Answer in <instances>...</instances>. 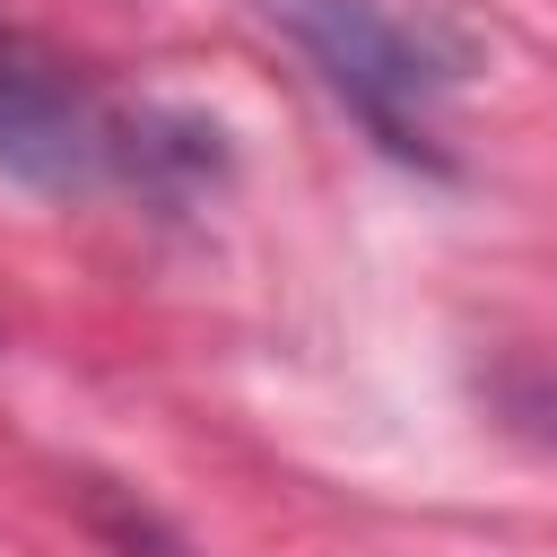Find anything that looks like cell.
<instances>
[{
    "mask_svg": "<svg viewBox=\"0 0 557 557\" xmlns=\"http://www.w3.org/2000/svg\"><path fill=\"white\" fill-rule=\"evenodd\" d=\"M487 392H496V418L513 435H531V444L557 453V366H505Z\"/></svg>",
    "mask_w": 557,
    "mask_h": 557,
    "instance_id": "obj_3",
    "label": "cell"
},
{
    "mask_svg": "<svg viewBox=\"0 0 557 557\" xmlns=\"http://www.w3.org/2000/svg\"><path fill=\"white\" fill-rule=\"evenodd\" d=\"M252 17L409 165H435V113L470 87L479 44L435 0H252Z\"/></svg>",
    "mask_w": 557,
    "mask_h": 557,
    "instance_id": "obj_2",
    "label": "cell"
},
{
    "mask_svg": "<svg viewBox=\"0 0 557 557\" xmlns=\"http://www.w3.org/2000/svg\"><path fill=\"white\" fill-rule=\"evenodd\" d=\"M200 139L218 131L165 122L148 104L87 87L61 52H44L26 26L0 17V174L35 191H157L165 200L218 165V148Z\"/></svg>",
    "mask_w": 557,
    "mask_h": 557,
    "instance_id": "obj_1",
    "label": "cell"
}]
</instances>
